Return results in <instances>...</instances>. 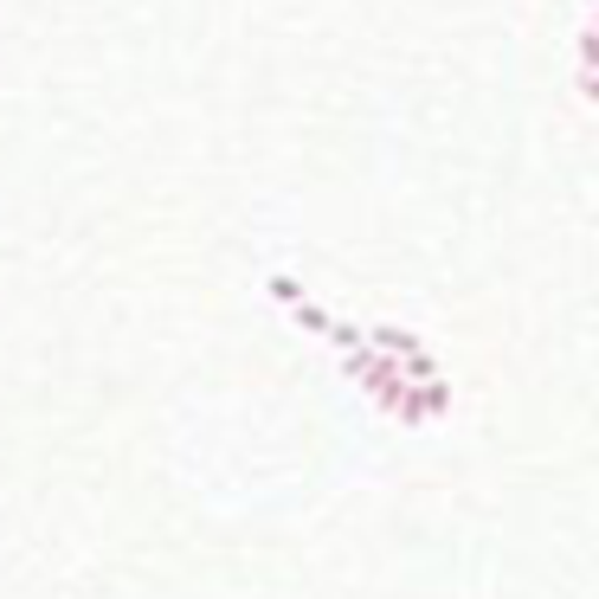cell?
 Instances as JSON below:
<instances>
[{
  "label": "cell",
  "instance_id": "1",
  "mask_svg": "<svg viewBox=\"0 0 599 599\" xmlns=\"http://www.w3.org/2000/svg\"><path fill=\"white\" fill-rule=\"evenodd\" d=\"M342 374L374 399L381 412H394V419H399V406H406V394H412V387H406V374H399V361H387V355H381V348H368V342L342 355Z\"/></svg>",
  "mask_w": 599,
  "mask_h": 599
},
{
  "label": "cell",
  "instance_id": "2",
  "mask_svg": "<svg viewBox=\"0 0 599 599\" xmlns=\"http://www.w3.org/2000/svg\"><path fill=\"white\" fill-rule=\"evenodd\" d=\"M368 348H381V355H387V361H399V368L426 355V342H419V335H406V330H394V323H381V330H368Z\"/></svg>",
  "mask_w": 599,
  "mask_h": 599
},
{
  "label": "cell",
  "instance_id": "3",
  "mask_svg": "<svg viewBox=\"0 0 599 599\" xmlns=\"http://www.w3.org/2000/svg\"><path fill=\"white\" fill-rule=\"evenodd\" d=\"M284 310H290V323H297V330H310V335H323V342H330L335 316H330V310H323V303H310V297H297V303H284Z\"/></svg>",
  "mask_w": 599,
  "mask_h": 599
},
{
  "label": "cell",
  "instance_id": "4",
  "mask_svg": "<svg viewBox=\"0 0 599 599\" xmlns=\"http://www.w3.org/2000/svg\"><path fill=\"white\" fill-rule=\"evenodd\" d=\"M419 399H426V412H432V419H445V412H452V381H445V374H439V381H426Z\"/></svg>",
  "mask_w": 599,
  "mask_h": 599
},
{
  "label": "cell",
  "instance_id": "5",
  "mask_svg": "<svg viewBox=\"0 0 599 599\" xmlns=\"http://www.w3.org/2000/svg\"><path fill=\"white\" fill-rule=\"evenodd\" d=\"M330 342L342 348V355H348V348H361V342H368V330H355V323H335V330H330Z\"/></svg>",
  "mask_w": 599,
  "mask_h": 599
},
{
  "label": "cell",
  "instance_id": "6",
  "mask_svg": "<svg viewBox=\"0 0 599 599\" xmlns=\"http://www.w3.org/2000/svg\"><path fill=\"white\" fill-rule=\"evenodd\" d=\"M580 71H599V33H580Z\"/></svg>",
  "mask_w": 599,
  "mask_h": 599
},
{
  "label": "cell",
  "instance_id": "7",
  "mask_svg": "<svg viewBox=\"0 0 599 599\" xmlns=\"http://www.w3.org/2000/svg\"><path fill=\"white\" fill-rule=\"evenodd\" d=\"M587 33H599V0L587 7Z\"/></svg>",
  "mask_w": 599,
  "mask_h": 599
},
{
  "label": "cell",
  "instance_id": "8",
  "mask_svg": "<svg viewBox=\"0 0 599 599\" xmlns=\"http://www.w3.org/2000/svg\"><path fill=\"white\" fill-rule=\"evenodd\" d=\"M587 7H594V0H587Z\"/></svg>",
  "mask_w": 599,
  "mask_h": 599
}]
</instances>
